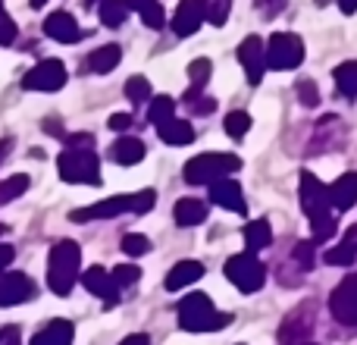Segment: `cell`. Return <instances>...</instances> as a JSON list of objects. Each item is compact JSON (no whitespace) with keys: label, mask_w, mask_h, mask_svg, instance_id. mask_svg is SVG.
Masks as SVG:
<instances>
[{"label":"cell","mask_w":357,"mask_h":345,"mask_svg":"<svg viewBox=\"0 0 357 345\" xmlns=\"http://www.w3.org/2000/svg\"><path fill=\"white\" fill-rule=\"evenodd\" d=\"M232 323V314L226 311H216L213 302H210L204 292H191L178 302V327L185 333H216V330L229 327Z\"/></svg>","instance_id":"6da1fadb"},{"label":"cell","mask_w":357,"mask_h":345,"mask_svg":"<svg viewBox=\"0 0 357 345\" xmlns=\"http://www.w3.org/2000/svg\"><path fill=\"white\" fill-rule=\"evenodd\" d=\"M79 270H82V248L79 242L63 239L50 248L47 258V286L54 295H69L73 286L79 283Z\"/></svg>","instance_id":"7a4b0ae2"},{"label":"cell","mask_w":357,"mask_h":345,"mask_svg":"<svg viewBox=\"0 0 357 345\" xmlns=\"http://www.w3.org/2000/svg\"><path fill=\"white\" fill-rule=\"evenodd\" d=\"M60 179L69 185H98L100 182V157L94 148H66L56 157Z\"/></svg>","instance_id":"3957f363"},{"label":"cell","mask_w":357,"mask_h":345,"mask_svg":"<svg viewBox=\"0 0 357 345\" xmlns=\"http://www.w3.org/2000/svg\"><path fill=\"white\" fill-rule=\"evenodd\" d=\"M241 167V161L235 154H220V151H210V154H197L185 163L182 176L188 185H210L216 179L229 176Z\"/></svg>","instance_id":"277c9868"},{"label":"cell","mask_w":357,"mask_h":345,"mask_svg":"<svg viewBox=\"0 0 357 345\" xmlns=\"http://www.w3.org/2000/svg\"><path fill=\"white\" fill-rule=\"evenodd\" d=\"M222 273H226L229 283H232L238 292H245V295L264 289V279H266V267L260 264L251 251L232 254V258L226 260V267H222Z\"/></svg>","instance_id":"5b68a950"},{"label":"cell","mask_w":357,"mask_h":345,"mask_svg":"<svg viewBox=\"0 0 357 345\" xmlns=\"http://www.w3.org/2000/svg\"><path fill=\"white\" fill-rule=\"evenodd\" d=\"M304 63V41L295 31H276L266 41V66L270 69H298Z\"/></svg>","instance_id":"8992f818"},{"label":"cell","mask_w":357,"mask_h":345,"mask_svg":"<svg viewBox=\"0 0 357 345\" xmlns=\"http://www.w3.org/2000/svg\"><path fill=\"white\" fill-rule=\"evenodd\" d=\"M329 311H333V317L339 323L357 330V273L345 277L335 286V292L329 295Z\"/></svg>","instance_id":"52a82bcc"},{"label":"cell","mask_w":357,"mask_h":345,"mask_svg":"<svg viewBox=\"0 0 357 345\" xmlns=\"http://www.w3.org/2000/svg\"><path fill=\"white\" fill-rule=\"evenodd\" d=\"M66 85V66L60 60H41L22 79L25 91H60Z\"/></svg>","instance_id":"ba28073f"},{"label":"cell","mask_w":357,"mask_h":345,"mask_svg":"<svg viewBox=\"0 0 357 345\" xmlns=\"http://www.w3.org/2000/svg\"><path fill=\"white\" fill-rule=\"evenodd\" d=\"M298 198H301V210L307 220L329 214V189L314 176V172H301V185H298Z\"/></svg>","instance_id":"9c48e42d"},{"label":"cell","mask_w":357,"mask_h":345,"mask_svg":"<svg viewBox=\"0 0 357 345\" xmlns=\"http://www.w3.org/2000/svg\"><path fill=\"white\" fill-rule=\"evenodd\" d=\"M119 214H135V195H116V198H107V201L91 204V207L73 210L69 220L88 223V220H110V216H119Z\"/></svg>","instance_id":"30bf717a"},{"label":"cell","mask_w":357,"mask_h":345,"mask_svg":"<svg viewBox=\"0 0 357 345\" xmlns=\"http://www.w3.org/2000/svg\"><path fill=\"white\" fill-rule=\"evenodd\" d=\"M238 60L245 66V75L251 85H257L266 73V44L260 41L257 35H248L245 41L238 44Z\"/></svg>","instance_id":"8fae6325"},{"label":"cell","mask_w":357,"mask_h":345,"mask_svg":"<svg viewBox=\"0 0 357 345\" xmlns=\"http://www.w3.org/2000/svg\"><path fill=\"white\" fill-rule=\"evenodd\" d=\"M82 286H85L91 295H98L100 302H104V308L119 304V286H116V279H113V273L104 270V267H88V270L82 273Z\"/></svg>","instance_id":"7c38bea8"},{"label":"cell","mask_w":357,"mask_h":345,"mask_svg":"<svg viewBox=\"0 0 357 345\" xmlns=\"http://www.w3.org/2000/svg\"><path fill=\"white\" fill-rule=\"evenodd\" d=\"M310 333H314V311L298 308L295 314H289L282 321V327H279V342L282 345H301Z\"/></svg>","instance_id":"4fadbf2b"},{"label":"cell","mask_w":357,"mask_h":345,"mask_svg":"<svg viewBox=\"0 0 357 345\" xmlns=\"http://www.w3.org/2000/svg\"><path fill=\"white\" fill-rule=\"evenodd\" d=\"M31 295H35V283L25 273H0V308L22 304Z\"/></svg>","instance_id":"5bb4252c"},{"label":"cell","mask_w":357,"mask_h":345,"mask_svg":"<svg viewBox=\"0 0 357 345\" xmlns=\"http://www.w3.org/2000/svg\"><path fill=\"white\" fill-rule=\"evenodd\" d=\"M210 201L226 207V210H232V214H245L248 210L245 195H241V185L235 182V179H226V176L210 182Z\"/></svg>","instance_id":"9a60e30c"},{"label":"cell","mask_w":357,"mask_h":345,"mask_svg":"<svg viewBox=\"0 0 357 345\" xmlns=\"http://www.w3.org/2000/svg\"><path fill=\"white\" fill-rule=\"evenodd\" d=\"M204 22V0H182L176 6L173 16V31L178 38H188L197 31V25Z\"/></svg>","instance_id":"2e32d148"},{"label":"cell","mask_w":357,"mask_h":345,"mask_svg":"<svg viewBox=\"0 0 357 345\" xmlns=\"http://www.w3.org/2000/svg\"><path fill=\"white\" fill-rule=\"evenodd\" d=\"M44 35L54 38V41L60 44H75L82 38V29L75 25V19L69 16V13H50L47 19H44Z\"/></svg>","instance_id":"e0dca14e"},{"label":"cell","mask_w":357,"mask_h":345,"mask_svg":"<svg viewBox=\"0 0 357 345\" xmlns=\"http://www.w3.org/2000/svg\"><path fill=\"white\" fill-rule=\"evenodd\" d=\"M73 336H75L73 323L56 317V321L44 323V327L31 336V345H73Z\"/></svg>","instance_id":"ac0fdd59"},{"label":"cell","mask_w":357,"mask_h":345,"mask_svg":"<svg viewBox=\"0 0 357 345\" xmlns=\"http://www.w3.org/2000/svg\"><path fill=\"white\" fill-rule=\"evenodd\" d=\"M144 154H148V148H144V142L135 135H123L110 148V157L119 163V167H135V163L144 161Z\"/></svg>","instance_id":"d6986e66"},{"label":"cell","mask_w":357,"mask_h":345,"mask_svg":"<svg viewBox=\"0 0 357 345\" xmlns=\"http://www.w3.org/2000/svg\"><path fill=\"white\" fill-rule=\"evenodd\" d=\"M354 201H357V172H345V176H339L329 185V204L335 210H348L354 207Z\"/></svg>","instance_id":"ffe728a7"},{"label":"cell","mask_w":357,"mask_h":345,"mask_svg":"<svg viewBox=\"0 0 357 345\" xmlns=\"http://www.w3.org/2000/svg\"><path fill=\"white\" fill-rule=\"evenodd\" d=\"M201 277H204V264H201V260H178L173 270L167 273V283H163V286H167L169 292H178V289H185V286L197 283Z\"/></svg>","instance_id":"44dd1931"},{"label":"cell","mask_w":357,"mask_h":345,"mask_svg":"<svg viewBox=\"0 0 357 345\" xmlns=\"http://www.w3.org/2000/svg\"><path fill=\"white\" fill-rule=\"evenodd\" d=\"M119 60H123L119 44H104V47H98L94 54H88V69L104 75V73H113V69L119 66Z\"/></svg>","instance_id":"7402d4cb"},{"label":"cell","mask_w":357,"mask_h":345,"mask_svg":"<svg viewBox=\"0 0 357 345\" xmlns=\"http://www.w3.org/2000/svg\"><path fill=\"white\" fill-rule=\"evenodd\" d=\"M157 135L163 138L167 145H191L195 142V129H191V123L188 119H169V123H163V126H157Z\"/></svg>","instance_id":"603a6c76"},{"label":"cell","mask_w":357,"mask_h":345,"mask_svg":"<svg viewBox=\"0 0 357 345\" xmlns=\"http://www.w3.org/2000/svg\"><path fill=\"white\" fill-rule=\"evenodd\" d=\"M173 216L178 226H197V223L207 220V204L197 201V198H182V201L176 204Z\"/></svg>","instance_id":"cb8c5ba5"},{"label":"cell","mask_w":357,"mask_h":345,"mask_svg":"<svg viewBox=\"0 0 357 345\" xmlns=\"http://www.w3.org/2000/svg\"><path fill=\"white\" fill-rule=\"evenodd\" d=\"M123 3L129 6V10H135L148 29H163V22H167L160 0H123Z\"/></svg>","instance_id":"d4e9b609"},{"label":"cell","mask_w":357,"mask_h":345,"mask_svg":"<svg viewBox=\"0 0 357 345\" xmlns=\"http://www.w3.org/2000/svg\"><path fill=\"white\" fill-rule=\"evenodd\" d=\"M323 258H326V264H333V267L354 264V260H357V226H351V233L345 235V242H342V245H335V248H329Z\"/></svg>","instance_id":"484cf974"},{"label":"cell","mask_w":357,"mask_h":345,"mask_svg":"<svg viewBox=\"0 0 357 345\" xmlns=\"http://www.w3.org/2000/svg\"><path fill=\"white\" fill-rule=\"evenodd\" d=\"M245 245H248V251H260V248H266L273 242V229H270V223L266 220H254V223H248L245 226Z\"/></svg>","instance_id":"4316f807"},{"label":"cell","mask_w":357,"mask_h":345,"mask_svg":"<svg viewBox=\"0 0 357 345\" xmlns=\"http://www.w3.org/2000/svg\"><path fill=\"white\" fill-rule=\"evenodd\" d=\"M333 79H335V88H339L345 98H357V60H348V63H342V66H335Z\"/></svg>","instance_id":"83f0119b"},{"label":"cell","mask_w":357,"mask_h":345,"mask_svg":"<svg viewBox=\"0 0 357 345\" xmlns=\"http://www.w3.org/2000/svg\"><path fill=\"white\" fill-rule=\"evenodd\" d=\"M126 13H129V6L123 0H100V6H98V16L107 29H119L126 22Z\"/></svg>","instance_id":"f1b7e54d"},{"label":"cell","mask_w":357,"mask_h":345,"mask_svg":"<svg viewBox=\"0 0 357 345\" xmlns=\"http://www.w3.org/2000/svg\"><path fill=\"white\" fill-rule=\"evenodd\" d=\"M182 104L188 107L195 117H210V113L216 110V101L213 98H207V94L201 91V88H188V94L182 98Z\"/></svg>","instance_id":"f546056e"},{"label":"cell","mask_w":357,"mask_h":345,"mask_svg":"<svg viewBox=\"0 0 357 345\" xmlns=\"http://www.w3.org/2000/svg\"><path fill=\"white\" fill-rule=\"evenodd\" d=\"M176 117V101L173 98H167V94H160V98H154V104L148 107V119L154 126H163V123H169V119Z\"/></svg>","instance_id":"4dcf8cb0"},{"label":"cell","mask_w":357,"mask_h":345,"mask_svg":"<svg viewBox=\"0 0 357 345\" xmlns=\"http://www.w3.org/2000/svg\"><path fill=\"white\" fill-rule=\"evenodd\" d=\"M222 129H226V135H229V138L241 142V138L248 135V129H251V117H248L245 110H232L226 119H222Z\"/></svg>","instance_id":"1f68e13d"},{"label":"cell","mask_w":357,"mask_h":345,"mask_svg":"<svg viewBox=\"0 0 357 345\" xmlns=\"http://www.w3.org/2000/svg\"><path fill=\"white\" fill-rule=\"evenodd\" d=\"M229 10H232V0H204V19H207L210 25L226 22Z\"/></svg>","instance_id":"d6a6232c"},{"label":"cell","mask_w":357,"mask_h":345,"mask_svg":"<svg viewBox=\"0 0 357 345\" xmlns=\"http://www.w3.org/2000/svg\"><path fill=\"white\" fill-rule=\"evenodd\" d=\"M25 189H29V176H22V172H16V176L3 179V182H0V204H6V201H13V198H19Z\"/></svg>","instance_id":"836d02e7"},{"label":"cell","mask_w":357,"mask_h":345,"mask_svg":"<svg viewBox=\"0 0 357 345\" xmlns=\"http://www.w3.org/2000/svg\"><path fill=\"white\" fill-rule=\"evenodd\" d=\"M310 229H314V245H323V242H329L335 235V216L326 214V216H317V220H310Z\"/></svg>","instance_id":"e575fe53"},{"label":"cell","mask_w":357,"mask_h":345,"mask_svg":"<svg viewBox=\"0 0 357 345\" xmlns=\"http://www.w3.org/2000/svg\"><path fill=\"white\" fill-rule=\"evenodd\" d=\"M123 91L132 104H144V101H151V85H148V79H142V75H132V79L126 82Z\"/></svg>","instance_id":"d590c367"},{"label":"cell","mask_w":357,"mask_h":345,"mask_svg":"<svg viewBox=\"0 0 357 345\" xmlns=\"http://www.w3.org/2000/svg\"><path fill=\"white\" fill-rule=\"evenodd\" d=\"M113 279H116L119 289H132V286L142 279V267L138 264H119V267H113Z\"/></svg>","instance_id":"8d00e7d4"},{"label":"cell","mask_w":357,"mask_h":345,"mask_svg":"<svg viewBox=\"0 0 357 345\" xmlns=\"http://www.w3.org/2000/svg\"><path fill=\"white\" fill-rule=\"evenodd\" d=\"M210 73H213V63L207 60V57H201V60H195L188 66V79H191V88H204L210 79Z\"/></svg>","instance_id":"74e56055"},{"label":"cell","mask_w":357,"mask_h":345,"mask_svg":"<svg viewBox=\"0 0 357 345\" xmlns=\"http://www.w3.org/2000/svg\"><path fill=\"white\" fill-rule=\"evenodd\" d=\"M123 251L132 254V258H138V254H148L151 251V239L142 233H126L123 235Z\"/></svg>","instance_id":"f35d334b"},{"label":"cell","mask_w":357,"mask_h":345,"mask_svg":"<svg viewBox=\"0 0 357 345\" xmlns=\"http://www.w3.org/2000/svg\"><path fill=\"white\" fill-rule=\"evenodd\" d=\"M295 94H298V101H301L304 107H317L320 104V91H317V85L310 79H301L295 85Z\"/></svg>","instance_id":"ab89813d"},{"label":"cell","mask_w":357,"mask_h":345,"mask_svg":"<svg viewBox=\"0 0 357 345\" xmlns=\"http://www.w3.org/2000/svg\"><path fill=\"white\" fill-rule=\"evenodd\" d=\"M291 258H295V264L301 267V270H310V267H314V242H301V245H295Z\"/></svg>","instance_id":"60d3db41"},{"label":"cell","mask_w":357,"mask_h":345,"mask_svg":"<svg viewBox=\"0 0 357 345\" xmlns=\"http://www.w3.org/2000/svg\"><path fill=\"white\" fill-rule=\"evenodd\" d=\"M285 3H289V0H257V13L264 19H276L279 13L285 10Z\"/></svg>","instance_id":"b9f144b4"},{"label":"cell","mask_w":357,"mask_h":345,"mask_svg":"<svg viewBox=\"0 0 357 345\" xmlns=\"http://www.w3.org/2000/svg\"><path fill=\"white\" fill-rule=\"evenodd\" d=\"M13 41H16V22L0 6V44H13Z\"/></svg>","instance_id":"7bdbcfd3"},{"label":"cell","mask_w":357,"mask_h":345,"mask_svg":"<svg viewBox=\"0 0 357 345\" xmlns=\"http://www.w3.org/2000/svg\"><path fill=\"white\" fill-rule=\"evenodd\" d=\"M132 123H135V119H132V113H113V117H110V129L113 132L132 129Z\"/></svg>","instance_id":"ee69618b"},{"label":"cell","mask_w":357,"mask_h":345,"mask_svg":"<svg viewBox=\"0 0 357 345\" xmlns=\"http://www.w3.org/2000/svg\"><path fill=\"white\" fill-rule=\"evenodd\" d=\"M69 148H94V138L91 135H66Z\"/></svg>","instance_id":"f6af8a7d"},{"label":"cell","mask_w":357,"mask_h":345,"mask_svg":"<svg viewBox=\"0 0 357 345\" xmlns=\"http://www.w3.org/2000/svg\"><path fill=\"white\" fill-rule=\"evenodd\" d=\"M13 258H16V248H13V245H0V273L13 264Z\"/></svg>","instance_id":"bcb514c9"},{"label":"cell","mask_w":357,"mask_h":345,"mask_svg":"<svg viewBox=\"0 0 357 345\" xmlns=\"http://www.w3.org/2000/svg\"><path fill=\"white\" fill-rule=\"evenodd\" d=\"M0 345H19V327H6L0 333Z\"/></svg>","instance_id":"7dc6e473"},{"label":"cell","mask_w":357,"mask_h":345,"mask_svg":"<svg viewBox=\"0 0 357 345\" xmlns=\"http://www.w3.org/2000/svg\"><path fill=\"white\" fill-rule=\"evenodd\" d=\"M119 345H148V336H144V333H132V336H126Z\"/></svg>","instance_id":"c3c4849f"},{"label":"cell","mask_w":357,"mask_h":345,"mask_svg":"<svg viewBox=\"0 0 357 345\" xmlns=\"http://www.w3.org/2000/svg\"><path fill=\"white\" fill-rule=\"evenodd\" d=\"M339 10L345 13V16H351V13L357 10V0H339Z\"/></svg>","instance_id":"681fc988"},{"label":"cell","mask_w":357,"mask_h":345,"mask_svg":"<svg viewBox=\"0 0 357 345\" xmlns=\"http://www.w3.org/2000/svg\"><path fill=\"white\" fill-rule=\"evenodd\" d=\"M10 148H13V138H3V142H0V163L6 161V154H10Z\"/></svg>","instance_id":"f907efd6"},{"label":"cell","mask_w":357,"mask_h":345,"mask_svg":"<svg viewBox=\"0 0 357 345\" xmlns=\"http://www.w3.org/2000/svg\"><path fill=\"white\" fill-rule=\"evenodd\" d=\"M44 3H47V0H31V6H35V10H41Z\"/></svg>","instance_id":"816d5d0a"},{"label":"cell","mask_w":357,"mask_h":345,"mask_svg":"<svg viewBox=\"0 0 357 345\" xmlns=\"http://www.w3.org/2000/svg\"><path fill=\"white\" fill-rule=\"evenodd\" d=\"M85 3H88V6H98V3H100V0H85Z\"/></svg>","instance_id":"f5cc1de1"},{"label":"cell","mask_w":357,"mask_h":345,"mask_svg":"<svg viewBox=\"0 0 357 345\" xmlns=\"http://www.w3.org/2000/svg\"><path fill=\"white\" fill-rule=\"evenodd\" d=\"M6 233V226H3V223H0V235H3Z\"/></svg>","instance_id":"db71d44e"},{"label":"cell","mask_w":357,"mask_h":345,"mask_svg":"<svg viewBox=\"0 0 357 345\" xmlns=\"http://www.w3.org/2000/svg\"><path fill=\"white\" fill-rule=\"evenodd\" d=\"M0 6H3V0H0Z\"/></svg>","instance_id":"11a10c76"},{"label":"cell","mask_w":357,"mask_h":345,"mask_svg":"<svg viewBox=\"0 0 357 345\" xmlns=\"http://www.w3.org/2000/svg\"><path fill=\"white\" fill-rule=\"evenodd\" d=\"M304 345H310V342H304Z\"/></svg>","instance_id":"9f6ffc18"}]
</instances>
